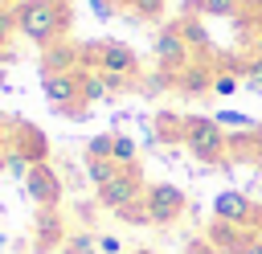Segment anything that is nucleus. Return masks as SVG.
Returning <instances> with one entry per match:
<instances>
[{
	"instance_id": "1",
	"label": "nucleus",
	"mask_w": 262,
	"mask_h": 254,
	"mask_svg": "<svg viewBox=\"0 0 262 254\" xmlns=\"http://www.w3.org/2000/svg\"><path fill=\"white\" fill-rule=\"evenodd\" d=\"M12 12H16V33L41 49L61 41V33L70 29V0H20Z\"/></svg>"
},
{
	"instance_id": "2",
	"label": "nucleus",
	"mask_w": 262,
	"mask_h": 254,
	"mask_svg": "<svg viewBox=\"0 0 262 254\" xmlns=\"http://www.w3.org/2000/svg\"><path fill=\"white\" fill-rule=\"evenodd\" d=\"M201 164H221L225 168V152H229V135L225 127L213 123V115H184V139H180Z\"/></svg>"
},
{
	"instance_id": "3",
	"label": "nucleus",
	"mask_w": 262,
	"mask_h": 254,
	"mask_svg": "<svg viewBox=\"0 0 262 254\" xmlns=\"http://www.w3.org/2000/svg\"><path fill=\"white\" fill-rule=\"evenodd\" d=\"M82 61L98 74H111V78H123V82H135L139 78V57L131 45L123 41H90L82 49Z\"/></svg>"
},
{
	"instance_id": "4",
	"label": "nucleus",
	"mask_w": 262,
	"mask_h": 254,
	"mask_svg": "<svg viewBox=\"0 0 262 254\" xmlns=\"http://www.w3.org/2000/svg\"><path fill=\"white\" fill-rule=\"evenodd\" d=\"M41 90L49 98V107L57 115L82 119L86 102H82V70H61V74H41Z\"/></svg>"
},
{
	"instance_id": "5",
	"label": "nucleus",
	"mask_w": 262,
	"mask_h": 254,
	"mask_svg": "<svg viewBox=\"0 0 262 254\" xmlns=\"http://www.w3.org/2000/svg\"><path fill=\"white\" fill-rule=\"evenodd\" d=\"M143 176H139V168L131 164V168H119L102 188H98V205L102 209H111V213H123L127 205H139L143 201Z\"/></svg>"
},
{
	"instance_id": "6",
	"label": "nucleus",
	"mask_w": 262,
	"mask_h": 254,
	"mask_svg": "<svg viewBox=\"0 0 262 254\" xmlns=\"http://www.w3.org/2000/svg\"><path fill=\"white\" fill-rule=\"evenodd\" d=\"M143 209H147V221H151V225H172V221H180V213L188 209V197L180 193V184L160 180V184H147Z\"/></svg>"
},
{
	"instance_id": "7",
	"label": "nucleus",
	"mask_w": 262,
	"mask_h": 254,
	"mask_svg": "<svg viewBox=\"0 0 262 254\" xmlns=\"http://www.w3.org/2000/svg\"><path fill=\"white\" fill-rule=\"evenodd\" d=\"M188 61H192V45L184 41L180 25H168V29L156 37V66H160L164 74H172V78H176Z\"/></svg>"
},
{
	"instance_id": "8",
	"label": "nucleus",
	"mask_w": 262,
	"mask_h": 254,
	"mask_svg": "<svg viewBox=\"0 0 262 254\" xmlns=\"http://www.w3.org/2000/svg\"><path fill=\"white\" fill-rule=\"evenodd\" d=\"M25 193L33 197L37 209H57V201H61V176H57V168L49 160L33 164L29 176H25Z\"/></svg>"
},
{
	"instance_id": "9",
	"label": "nucleus",
	"mask_w": 262,
	"mask_h": 254,
	"mask_svg": "<svg viewBox=\"0 0 262 254\" xmlns=\"http://www.w3.org/2000/svg\"><path fill=\"white\" fill-rule=\"evenodd\" d=\"M254 217H258V213H254V201H250L242 188H225V193L213 197V221L246 225V221H254Z\"/></svg>"
},
{
	"instance_id": "10",
	"label": "nucleus",
	"mask_w": 262,
	"mask_h": 254,
	"mask_svg": "<svg viewBox=\"0 0 262 254\" xmlns=\"http://www.w3.org/2000/svg\"><path fill=\"white\" fill-rule=\"evenodd\" d=\"M205 238H209V246H213L217 254H242L254 234H246V229H237V225H229V221H213Z\"/></svg>"
},
{
	"instance_id": "11",
	"label": "nucleus",
	"mask_w": 262,
	"mask_h": 254,
	"mask_svg": "<svg viewBox=\"0 0 262 254\" xmlns=\"http://www.w3.org/2000/svg\"><path fill=\"white\" fill-rule=\"evenodd\" d=\"M172 86H176L180 94H209V90H213V66H205V61H188V66L172 78Z\"/></svg>"
},
{
	"instance_id": "12",
	"label": "nucleus",
	"mask_w": 262,
	"mask_h": 254,
	"mask_svg": "<svg viewBox=\"0 0 262 254\" xmlns=\"http://www.w3.org/2000/svg\"><path fill=\"white\" fill-rule=\"evenodd\" d=\"M78 61H82V49H74V45H66V41H53V45L45 49V70H41V74L78 70Z\"/></svg>"
},
{
	"instance_id": "13",
	"label": "nucleus",
	"mask_w": 262,
	"mask_h": 254,
	"mask_svg": "<svg viewBox=\"0 0 262 254\" xmlns=\"http://www.w3.org/2000/svg\"><path fill=\"white\" fill-rule=\"evenodd\" d=\"M102 98H111L106 78H102L98 70H82V102L90 107V102H102Z\"/></svg>"
},
{
	"instance_id": "14",
	"label": "nucleus",
	"mask_w": 262,
	"mask_h": 254,
	"mask_svg": "<svg viewBox=\"0 0 262 254\" xmlns=\"http://www.w3.org/2000/svg\"><path fill=\"white\" fill-rule=\"evenodd\" d=\"M16 152H25L33 164H41V160H45V135H41L37 127L20 123V147H16Z\"/></svg>"
},
{
	"instance_id": "15",
	"label": "nucleus",
	"mask_w": 262,
	"mask_h": 254,
	"mask_svg": "<svg viewBox=\"0 0 262 254\" xmlns=\"http://www.w3.org/2000/svg\"><path fill=\"white\" fill-rule=\"evenodd\" d=\"M156 131H160V139H184V115H172V111H160L156 115Z\"/></svg>"
},
{
	"instance_id": "16",
	"label": "nucleus",
	"mask_w": 262,
	"mask_h": 254,
	"mask_svg": "<svg viewBox=\"0 0 262 254\" xmlns=\"http://www.w3.org/2000/svg\"><path fill=\"white\" fill-rule=\"evenodd\" d=\"M192 8L201 16H237L242 12V0H192Z\"/></svg>"
},
{
	"instance_id": "17",
	"label": "nucleus",
	"mask_w": 262,
	"mask_h": 254,
	"mask_svg": "<svg viewBox=\"0 0 262 254\" xmlns=\"http://www.w3.org/2000/svg\"><path fill=\"white\" fill-rule=\"evenodd\" d=\"M135 156H139V143H135L131 135H119V131H115V152H111V160H115L119 168H131Z\"/></svg>"
},
{
	"instance_id": "18",
	"label": "nucleus",
	"mask_w": 262,
	"mask_h": 254,
	"mask_svg": "<svg viewBox=\"0 0 262 254\" xmlns=\"http://www.w3.org/2000/svg\"><path fill=\"white\" fill-rule=\"evenodd\" d=\"M41 250L45 246H53V242H66L61 238V221H57V209H41Z\"/></svg>"
},
{
	"instance_id": "19",
	"label": "nucleus",
	"mask_w": 262,
	"mask_h": 254,
	"mask_svg": "<svg viewBox=\"0 0 262 254\" xmlns=\"http://www.w3.org/2000/svg\"><path fill=\"white\" fill-rule=\"evenodd\" d=\"M115 172H119V164H115V160H86V176H90V184H94V188H102Z\"/></svg>"
},
{
	"instance_id": "20",
	"label": "nucleus",
	"mask_w": 262,
	"mask_h": 254,
	"mask_svg": "<svg viewBox=\"0 0 262 254\" xmlns=\"http://www.w3.org/2000/svg\"><path fill=\"white\" fill-rule=\"evenodd\" d=\"M111 152H115V131H102L86 143V160H111Z\"/></svg>"
},
{
	"instance_id": "21",
	"label": "nucleus",
	"mask_w": 262,
	"mask_h": 254,
	"mask_svg": "<svg viewBox=\"0 0 262 254\" xmlns=\"http://www.w3.org/2000/svg\"><path fill=\"white\" fill-rule=\"evenodd\" d=\"M213 123H217V127H246V131H254V127H258L246 111H213Z\"/></svg>"
},
{
	"instance_id": "22",
	"label": "nucleus",
	"mask_w": 262,
	"mask_h": 254,
	"mask_svg": "<svg viewBox=\"0 0 262 254\" xmlns=\"http://www.w3.org/2000/svg\"><path fill=\"white\" fill-rule=\"evenodd\" d=\"M233 90H237V74H229V70H217V74H213V90H209V94H217V98H229Z\"/></svg>"
},
{
	"instance_id": "23",
	"label": "nucleus",
	"mask_w": 262,
	"mask_h": 254,
	"mask_svg": "<svg viewBox=\"0 0 262 254\" xmlns=\"http://www.w3.org/2000/svg\"><path fill=\"white\" fill-rule=\"evenodd\" d=\"M176 25H180V33H184V41H188L192 49H205V45H209V41H205V29H201L196 20H176Z\"/></svg>"
},
{
	"instance_id": "24",
	"label": "nucleus",
	"mask_w": 262,
	"mask_h": 254,
	"mask_svg": "<svg viewBox=\"0 0 262 254\" xmlns=\"http://www.w3.org/2000/svg\"><path fill=\"white\" fill-rule=\"evenodd\" d=\"M131 12H135L139 20H156V16L164 12V0H135V4H131Z\"/></svg>"
},
{
	"instance_id": "25",
	"label": "nucleus",
	"mask_w": 262,
	"mask_h": 254,
	"mask_svg": "<svg viewBox=\"0 0 262 254\" xmlns=\"http://www.w3.org/2000/svg\"><path fill=\"white\" fill-rule=\"evenodd\" d=\"M242 74H246V78H250V82H254V86L262 90V49L246 57V66H242Z\"/></svg>"
},
{
	"instance_id": "26",
	"label": "nucleus",
	"mask_w": 262,
	"mask_h": 254,
	"mask_svg": "<svg viewBox=\"0 0 262 254\" xmlns=\"http://www.w3.org/2000/svg\"><path fill=\"white\" fill-rule=\"evenodd\" d=\"M16 33V12L0 4V45H8V37Z\"/></svg>"
},
{
	"instance_id": "27",
	"label": "nucleus",
	"mask_w": 262,
	"mask_h": 254,
	"mask_svg": "<svg viewBox=\"0 0 262 254\" xmlns=\"http://www.w3.org/2000/svg\"><path fill=\"white\" fill-rule=\"evenodd\" d=\"M98 250H102V254H123V242H119L115 234H98Z\"/></svg>"
},
{
	"instance_id": "28",
	"label": "nucleus",
	"mask_w": 262,
	"mask_h": 254,
	"mask_svg": "<svg viewBox=\"0 0 262 254\" xmlns=\"http://www.w3.org/2000/svg\"><path fill=\"white\" fill-rule=\"evenodd\" d=\"M90 12H94L98 20H111V16H115V4H111V0H90Z\"/></svg>"
},
{
	"instance_id": "29",
	"label": "nucleus",
	"mask_w": 262,
	"mask_h": 254,
	"mask_svg": "<svg viewBox=\"0 0 262 254\" xmlns=\"http://www.w3.org/2000/svg\"><path fill=\"white\" fill-rule=\"evenodd\" d=\"M184 254H217V250H213V246H209V238H192V242H188V250H184Z\"/></svg>"
},
{
	"instance_id": "30",
	"label": "nucleus",
	"mask_w": 262,
	"mask_h": 254,
	"mask_svg": "<svg viewBox=\"0 0 262 254\" xmlns=\"http://www.w3.org/2000/svg\"><path fill=\"white\" fill-rule=\"evenodd\" d=\"M242 254H262V238H258V234H254V238H250V246H246V250H242Z\"/></svg>"
},
{
	"instance_id": "31",
	"label": "nucleus",
	"mask_w": 262,
	"mask_h": 254,
	"mask_svg": "<svg viewBox=\"0 0 262 254\" xmlns=\"http://www.w3.org/2000/svg\"><path fill=\"white\" fill-rule=\"evenodd\" d=\"M111 4H115V8H131L135 0H111Z\"/></svg>"
},
{
	"instance_id": "32",
	"label": "nucleus",
	"mask_w": 262,
	"mask_h": 254,
	"mask_svg": "<svg viewBox=\"0 0 262 254\" xmlns=\"http://www.w3.org/2000/svg\"><path fill=\"white\" fill-rule=\"evenodd\" d=\"M0 4H4V8H16V4H20V0H0Z\"/></svg>"
},
{
	"instance_id": "33",
	"label": "nucleus",
	"mask_w": 262,
	"mask_h": 254,
	"mask_svg": "<svg viewBox=\"0 0 262 254\" xmlns=\"http://www.w3.org/2000/svg\"><path fill=\"white\" fill-rule=\"evenodd\" d=\"M4 246H8V238H4V234H0V250H4Z\"/></svg>"
},
{
	"instance_id": "34",
	"label": "nucleus",
	"mask_w": 262,
	"mask_h": 254,
	"mask_svg": "<svg viewBox=\"0 0 262 254\" xmlns=\"http://www.w3.org/2000/svg\"><path fill=\"white\" fill-rule=\"evenodd\" d=\"M258 172H262V152H258Z\"/></svg>"
}]
</instances>
